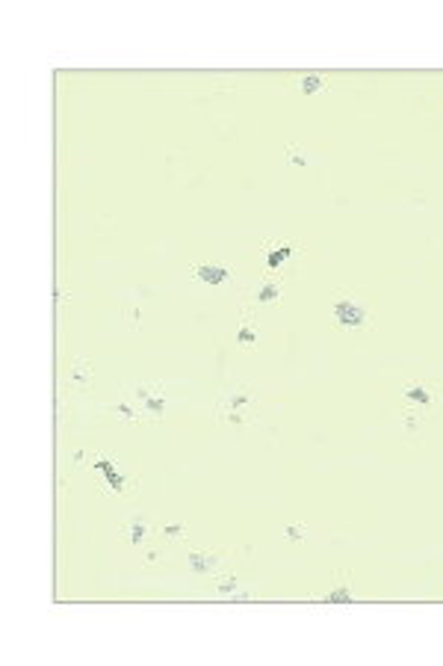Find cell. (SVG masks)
Instances as JSON below:
<instances>
[{
	"label": "cell",
	"instance_id": "5b68a950",
	"mask_svg": "<svg viewBox=\"0 0 443 666\" xmlns=\"http://www.w3.org/2000/svg\"><path fill=\"white\" fill-rule=\"evenodd\" d=\"M305 252V243L301 240H275V237H266L264 240V270L269 276H281L284 267L296 258V255Z\"/></svg>",
	"mask_w": 443,
	"mask_h": 666
},
{
	"label": "cell",
	"instance_id": "ffe728a7",
	"mask_svg": "<svg viewBox=\"0 0 443 666\" xmlns=\"http://www.w3.org/2000/svg\"><path fill=\"white\" fill-rule=\"evenodd\" d=\"M284 539L287 542H293V545H301L308 539V524L305 521H293V524H287L284 527Z\"/></svg>",
	"mask_w": 443,
	"mask_h": 666
},
{
	"label": "cell",
	"instance_id": "603a6c76",
	"mask_svg": "<svg viewBox=\"0 0 443 666\" xmlns=\"http://www.w3.org/2000/svg\"><path fill=\"white\" fill-rule=\"evenodd\" d=\"M254 598H257L254 590H236V593L231 595V601H254Z\"/></svg>",
	"mask_w": 443,
	"mask_h": 666
},
{
	"label": "cell",
	"instance_id": "5bb4252c",
	"mask_svg": "<svg viewBox=\"0 0 443 666\" xmlns=\"http://www.w3.org/2000/svg\"><path fill=\"white\" fill-rule=\"evenodd\" d=\"M110 412L118 418V421H125V424H148V418H145V412L139 409L133 400H130V394L127 397H122L118 403H113V406H107Z\"/></svg>",
	"mask_w": 443,
	"mask_h": 666
},
{
	"label": "cell",
	"instance_id": "9a60e30c",
	"mask_svg": "<svg viewBox=\"0 0 443 666\" xmlns=\"http://www.w3.org/2000/svg\"><path fill=\"white\" fill-rule=\"evenodd\" d=\"M298 92L301 95H308V98H313V95H319V92H328L331 89V77L328 74H322V71H308V74H301L298 77Z\"/></svg>",
	"mask_w": 443,
	"mask_h": 666
},
{
	"label": "cell",
	"instance_id": "e0dca14e",
	"mask_svg": "<svg viewBox=\"0 0 443 666\" xmlns=\"http://www.w3.org/2000/svg\"><path fill=\"white\" fill-rule=\"evenodd\" d=\"M160 533H163L169 542H187L189 527L184 521H163V524H160Z\"/></svg>",
	"mask_w": 443,
	"mask_h": 666
},
{
	"label": "cell",
	"instance_id": "d6986e66",
	"mask_svg": "<svg viewBox=\"0 0 443 666\" xmlns=\"http://www.w3.org/2000/svg\"><path fill=\"white\" fill-rule=\"evenodd\" d=\"M422 415H426L422 409L405 403V406H402V412H399V421H402V426H405V429H417L422 424Z\"/></svg>",
	"mask_w": 443,
	"mask_h": 666
},
{
	"label": "cell",
	"instance_id": "4fadbf2b",
	"mask_svg": "<svg viewBox=\"0 0 443 666\" xmlns=\"http://www.w3.org/2000/svg\"><path fill=\"white\" fill-rule=\"evenodd\" d=\"M71 388L74 391H89L92 388V379H95V367H92V362L89 359H83V356H74L71 359Z\"/></svg>",
	"mask_w": 443,
	"mask_h": 666
},
{
	"label": "cell",
	"instance_id": "9c48e42d",
	"mask_svg": "<svg viewBox=\"0 0 443 666\" xmlns=\"http://www.w3.org/2000/svg\"><path fill=\"white\" fill-rule=\"evenodd\" d=\"M192 272V279L201 282V285H207V287H222V285H228L234 279V264H222V261H195L189 267Z\"/></svg>",
	"mask_w": 443,
	"mask_h": 666
},
{
	"label": "cell",
	"instance_id": "7a4b0ae2",
	"mask_svg": "<svg viewBox=\"0 0 443 666\" xmlns=\"http://www.w3.org/2000/svg\"><path fill=\"white\" fill-rule=\"evenodd\" d=\"M331 317L334 323L343 329V332H352V335H367V332H375V314L372 308L367 305V299H360L358 293L352 290H334L331 293Z\"/></svg>",
	"mask_w": 443,
	"mask_h": 666
},
{
	"label": "cell",
	"instance_id": "3957f363",
	"mask_svg": "<svg viewBox=\"0 0 443 666\" xmlns=\"http://www.w3.org/2000/svg\"><path fill=\"white\" fill-rule=\"evenodd\" d=\"M86 468L98 474V486H100V492L104 495L125 498V495L139 492V477L130 474L122 462H118L115 456H110V454H104V450H92Z\"/></svg>",
	"mask_w": 443,
	"mask_h": 666
},
{
	"label": "cell",
	"instance_id": "2e32d148",
	"mask_svg": "<svg viewBox=\"0 0 443 666\" xmlns=\"http://www.w3.org/2000/svg\"><path fill=\"white\" fill-rule=\"evenodd\" d=\"M213 586H216L219 595L231 598V595L239 590V578H236L234 572H216V575H213Z\"/></svg>",
	"mask_w": 443,
	"mask_h": 666
},
{
	"label": "cell",
	"instance_id": "7c38bea8",
	"mask_svg": "<svg viewBox=\"0 0 443 666\" xmlns=\"http://www.w3.org/2000/svg\"><path fill=\"white\" fill-rule=\"evenodd\" d=\"M316 601H325V604H349L355 601V583H352V572L349 569H337V583L331 586V590L325 595H311Z\"/></svg>",
	"mask_w": 443,
	"mask_h": 666
},
{
	"label": "cell",
	"instance_id": "8992f818",
	"mask_svg": "<svg viewBox=\"0 0 443 666\" xmlns=\"http://www.w3.org/2000/svg\"><path fill=\"white\" fill-rule=\"evenodd\" d=\"M399 397L408 406H417V409H422V412H429V409H434L443 400V385L440 382H426V379H408L405 385H402Z\"/></svg>",
	"mask_w": 443,
	"mask_h": 666
},
{
	"label": "cell",
	"instance_id": "6da1fadb",
	"mask_svg": "<svg viewBox=\"0 0 443 666\" xmlns=\"http://www.w3.org/2000/svg\"><path fill=\"white\" fill-rule=\"evenodd\" d=\"M260 388L251 382H236L216 400V418L228 426H251L257 418Z\"/></svg>",
	"mask_w": 443,
	"mask_h": 666
},
{
	"label": "cell",
	"instance_id": "ba28073f",
	"mask_svg": "<svg viewBox=\"0 0 443 666\" xmlns=\"http://www.w3.org/2000/svg\"><path fill=\"white\" fill-rule=\"evenodd\" d=\"M284 287H287L284 276H269V272H264V279H260L249 293V305H257V308L278 305L284 299Z\"/></svg>",
	"mask_w": 443,
	"mask_h": 666
},
{
	"label": "cell",
	"instance_id": "30bf717a",
	"mask_svg": "<svg viewBox=\"0 0 443 666\" xmlns=\"http://www.w3.org/2000/svg\"><path fill=\"white\" fill-rule=\"evenodd\" d=\"M234 344L243 347V349H257L260 347V323H257L254 308L249 302L243 305V314H239V326L234 332Z\"/></svg>",
	"mask_w": 443,
	"mask_h": 666
},
{
	"label": "cell",
	"instance_id": "8fae6325",
	"mask_svg": "<svg viewBox=\"0 0 443 666\" xmlns=\"http://www.w3.org/2000/svg\"><path fill=\"white\" fill-rule=\"evenodd\" d=\"M122 533L133 548H145L151 542V536H154V521L145 513H133V516L125 518Z\"/></svg>",
	"mask_w": 443,
	"mask_h": 666
},
{
	"label": "cell",
	"instance_id": "44dd1931",
	"mask_svg": "<svg viewBox=\"0 0 443 666\" xmlns=\"http://www.w3.org/2000/svg\"><path fill=\"white\" fill-rule=\"evenodd\" d=\"M122 317H125L127 329H139V326H142V308L133 305V302H125L122 305Z\"/></svg>",
	"mask_w": 443,
	"mask_h": 666
},
{
	"label": "cell",
	"instance_id": "277c9868",
	"mask_svg": "<svg viewBox=\"0 0 443 666\" xmlns=\"http://www.w3.org/2000/svg\"><path fill=\"white\" fill-rule=\"evenodd\" d=\"M130 400L142 409L148 421H163L166 418V409H169V391H166V382H157V379H148V382H136L130 391Z\"/></svg>",
	"mask_w": 443,
	"mask_h": 666
},
{
	"label": "cell",
	"instance_id": "ac0fdd59",
	"mask_svg": "<svg viewBox=\"0 0 443 666\" xmlns=\"http://www.w3.org/2000/svg\"><path fill=\"white\" fill-rule=\"evenodd\" d=\"M284 158H287V163H290V166H296V169H305V166L311 163V158H308L305 148H301L298 143H287Z\"/></svg>",
	"mask_w": 443,
	"mask_h": 666
},
{
	"label": "cell",
	"instance_id": "7402d4cb",
	"mask_svg": "<svg viewBox=\"0 0 443 666\" xmlns=\"http://www.w3.org/2000/svg\"><path fill=\"white\" fill-rule=\"evenodd\" d=\"M160 560H163V548H160L157 542H148L145 545V565H157Z\"/></svg>",
	"mask_w": 443,
	"mask_h": 666
},
{
	"label": "cell",
	"instance_id": "52a82bcc",
	"mask_svg": "<svg viewBox=\"0 0 443 666\" xmlns=\"http://www.w3.org/2000/svg\"><path fill=\"white\" fill-rule=\"evenodd\" d=\"M222 560H225V551H219V548H189L187 569L195 578H213L216 572H222Z\"/></svg>",
	"mask_w": 443,
	"mask_h": 666
}]
</instances>
